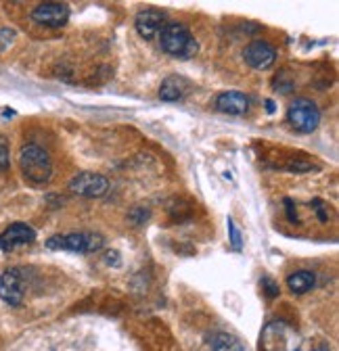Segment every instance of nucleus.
Listing matches in <instances>:
<instances>
[{
	"label": "nucleus",
	"mask_w": 339,
	"mask_h": 351,
	"mask_svg": "<svg viewBox=\"0 0 339 351\" xmlns=\"http://www.w3.org/2000/svg\"><path fill=\"white\" fill-rule=\"evenodd\" d=\"M159 44L161 49L178 59H191L197 53V40L191 36L189 27L183 23H165L159 32Z\"/></svg>",
	"instance_id": "f257e3e1"
},
{
	"label": "nucleus",
	"mask_w": 339,
	"mask_h": 351,
	"mask_svg": "<svg viewBox=\"0 0 339 351\" xmlns=\"http://www.w3.org/2000/svg\"><path fill=\"white\" fill-rule=\"evenodd\" d=\"M19 167L21 173L25 176V180H30L32 184H47L53 176V163L49 153L36 145H27L21 149Z\"/></svg>",
	"instance_id": "f03ea898"
},
{
	"label": "nucleus",
	"mask_w": 339,
	"mask_h": 351,
	"mask_svg": "<svg viewBox=\"0 0 339 351\" xmlns=\"http://www.w3.org/2000/svg\"><path fill=\"white\" fill-rule=\"evenodd\" d=\"M105 239L97 232H71L57 234L47 241V247L53 251H71V253H93L103 247Z\"/></svg>",
	"instance_id": "7ed1b4c3"
},
{
	"label": "nucleus",
	"mask_w": 339,
	"mask_h": 351,
	"mask_svg": "<svg viewBox=\"0 0 339 351\" xmlns=\"http://www.w3.org/2000/svg\"><path fill=\"white\" fill-rule=\"evenodd\" d=\"M287 121L302 134H310L320 123V111L308 99H295L287 109Z\"/></svg>",
	"instance_id": "20e7f679"
},
{
	"label": "nucleus",
	"mask_w": 339,
	"mask_h": 351,
	"mask_svg": "<svg viewBox=\"0 0 339 351\" xmlns=\"http://www.w3.org/2000/svg\"><path fill=\"white\" fill-rule=\"evenodd\" d=\"M109 189V180L101 173H93V171H82L75 178L69 182V191L73 195L80 197H89V199H99L107 193Z\"/></svg>",
	"instance_id": "39448f33"
},
{
	"label": "nucleus",
	"mask_w": 339,
	"mask_h": 351,
	"mask_svg": "<svg viewBox=\"0 0 339 351\" xmlns=\"http://www.w3.org/2000/svg\"><path fill=\"white\" fill-rule=\"evenodd\" d=\"M243 59H245V63H247L249 67L262 71V69H268V67L274 65V61H277V51L270 47L268 42H264V40H253V42H249L247 47H245Z\"/></svg>",
	"instance_id": "423d86ee"
},
{
	"label": "nucleus",
	"mask_w": 339,
	"mask_h": 351,
	"mask_svg": "<svg viewBox=\"0 0 339 351\" xmlns=\"http://www.w3.org/2000/svg\"><path fill=\"white\" fill-rule=\"evenodd\" d=\"M32 19L47 27H63L69 19V9L61 3H42L32 11Z\"/></svg>",
	"instance_id": "0eeeda50"
},
{
	"label": "nucleus",
	"mask_w": 339,
	"mask_h": 351,
	"mask_svg": "<svg viewBox=\"0 0 339 351\" xmlns=\"http://www.w3.org/2000/svg\"><path fill=\"white\" fill-rule=\"evenodd\" d=\"M23 278L19 270H7L0 274V299L7 301L9 305H19L23 301Z\"/></svg>",
	"instance_id": "6e6552de"
},
{
	"label": "nucleus",
	"mask_w": 339,
	"mask_h": 351,
	"mask_svg": "<svg viewBox=\"0 0 339 351\" xmlns=\"http://www.w3.org/2000/svg\"><path fill=\"white\" fill-rule=\"evenodd\" d=\"M36 239V232L32 226L27 224H11L3 234H0V249L3 251H13L17 247H23V245H30L32 241Z\"/></svg>",
	"instance_id": "1a4fd4ad"
},
{
	"label": "nucleus",
	"mask_w": 339,
	"mask_h": 351,
	"mask_svg": "<svg viewBox=\"0 0 339 351\" xmlns=\"http://www.w3.org/2000/svg\"><path fill=\"white\" fill-rule=\"evenodd\" d=\"M163 25H165V17L161 11H155V9H145L135 19V27L145 40L155 38L163 29Z\"/></svg>",
	"instance_id": "9d476101"
},
{
	"label": "nucleus",
	"mask_w": 339,
	"mask_h": 351,
	"mask_svg": "<svg viewBox=\"0 0 339 351\" xmlns=\"http://www.w3.org/2000/svg\"><path fill=\"white\" fill-rule=\"evenodd\" d=\"M216 107L229 115H243L249 109V99L239 90H226L216 99Z\"/></svg>",
	"instance_id": "9b49d317"
},
{
	"label": "nucleus",
	"mask_w": 339,
	"mask_h": 351,
	"mask_svg": "<svg viewBox=\"0 0 339 351\" xmlns=\"http://www.w3.org/2000/svg\"><path fill=\"white\" fill-rule=\"evenodd\" d=\"M189 90V82L180 75H167L159 86V99L165 103H176L180 101Z\"/></svg>",
	"instance_id": "f8f14e48"
},
{
	"label": "nucleus",
	"mask_w": 339,
	"mask_h": 351,
	"mask_svg": "<svg viewBox=\"0 0 339 351\" xmlns=\"http://www.w3.org/2000/svg\"><path fill=\"white\" fill-rule=\"evenodd\" d=\"M316 282V276L310 272V270H298V272H293L289 278H287V287L291 293L295 295H304L308 293Z\"/></svg>",
	"instance_id": "ddd939ff"
},
{
	"label": "nucleus",
	"mask_w": 339,
	"mask_h": 351,
	"mask_svg": "<svg viewBox=\"0 0 339 351\" xmlns=\"http://www.w3.org/2000/svg\"><path fill=\"white\" fill-rule=\"evenodd\" d=\"M211 349L214 351H245L243 343L229 332H218L214 339H211Z\"/></svg>",
	"instance_id": "4468645a"
},
{
	"label": "nucleus",
	"mask_w": 339,
	"mask_h": 351,
	"mask_svg": "<svg viewBox=\"0 0 339 351\" xmlns=\"http://www.w3.org/2000/svg\"><path fill=\"white\" fill-rule=\"evenodd\" d=\"M226 226H229V239H231L233 249H235V251H241L243 239H241V232H239V228H237V224H235V219H233V217L226 219Z\"/></svg>",
	"instance_id": "2eb2a0df"
},
{
	"label": "nucleus",
	"mask_w": 339,
	"mask_h": 351,
	"mask_svg": "<svg viewBox=\"0 0 339 351\" xmlns=\"http://www.w3.org/2000/svg\"><path fill=\"white\" fill-rule=\"evenodd\" d=\"M11 163V153H9V143L5 136H0V171L9 169Z\"/></svg>",
	"instance_id": "dca6fc26"
},
{
	"label": "nucleus",
	"mask_w": 339,
	"mask_h": 351,
	"mask_svg": "<svg viewBox=\"0 0 339 351\" xmlns=\"http://www.w3.org/2000/svg\"><path fill=\"white\" fill-rule=\"evenodd\" d=\"M262 287H264V291H266L268 297H277V295L281 293L279 285H277L270 276H264V278H262Z\"/></svg>",
	"instance_id": "f3484780"
},
{
	"label": "nucleus",
	"mask_w": 339,
	"mask_h": 351,
	"mask_svg": "<svg viewBox=\"0 0 339 351\" xmlns=\"http://www.w3.org/2000/svg\"><path fill=\"white\" fill-rule=\"evenodd\" d=\"M285 207H287V217H289V222H298V213H295L293 209V201L291 199H285Z\"/></svg>",
	"instance_id": "a211bd4d"
},
{
	"label": "nucleus",
	"mask_w": 339,
	"mask_h": 351,
	"mask_svg": "<svg viewBox=\"0 0 339 351\" xmlns=\"http://www.w3.org/2000/svg\"><path fill=\"white\" fill-rule=\"evenodd\" d=\"M312 205H314V207H318V209H316V213H318V217H320V222H327L329 215L325 213V205H323V201L314 199V203H312Z\"/></svg>",
	"instance_id": "6ab92c4d"
},
{
	"label": "nucleus",
	"mask_w": 339,
	"mask_h": 351,
	"mask_svg": "<svg viewBox=\"0 0 339 351\" xmlns=\"http://www.w3.org/2000/svg\"><path fill=\"white\" fill-rule=\"evenodd\" d=\"M289 169L291 171H302V169H312V165H308V163H291Z\"/></svg>",
	"instance_id": "aec40b11"
},
{
	"label": "nucleus",
	"mask_w": 339,
	"mask_h": 351,
	"mask_svg": "<svg viewBox=\"0 0 339 351\" xmlns=\"http://www.w3.org/2000/svg\"><path fill=\"white\" fill-rule=\"evenodd\" d=\"M117 257H119V253H115V251H109V253L105 255L107 263H111V261H113V266H119V261H117Z\"/></svg>",
	"instance_id": "412c9836"
},
{
	"label": "nucleus",
	"mask_w": 339,
	"mask_h": 351,
	"mask_svg": "<svg viewBox=\"0 0 339 351\" xmlns=\"http://www.w3.org/2000/svg\"><path fill=\"white\" fill-rule=\"evenodd\" d=\"M266 107H268V113L274 111V103H272V101H266Z\"/></svg>",
	"instance_id": "4be33fe9"
},
{
	"label": "nucleus",
	"mask_w": 339,
	"mask_h": 351,
	"mask_svg": "<svg viewBox=\"0 0 339 351\" xmlns=\"http://www.w3.org/2000/svg\"><path fill=\"white\" fill-rule=\"evenodd\" d=\"M312 351H329L327 347H316V349H312Z\"/></svg>",
	"instance_id": "5701e85b"
},
{
	"label": "nucleus",
	"mask_w": 339,
	"mask_h": 351,
	"mask_svg": "<svg viewBox=\"0 0 339 351\" xmlns=\"http://www.w3.org/2000/svg\"><path fill=\"white\" fill-rule=\"evenodd\" d=\"M291 351H300V349H291Z\"/></svg>",
	"instance_id": "b1692460"
}]
</instances>
